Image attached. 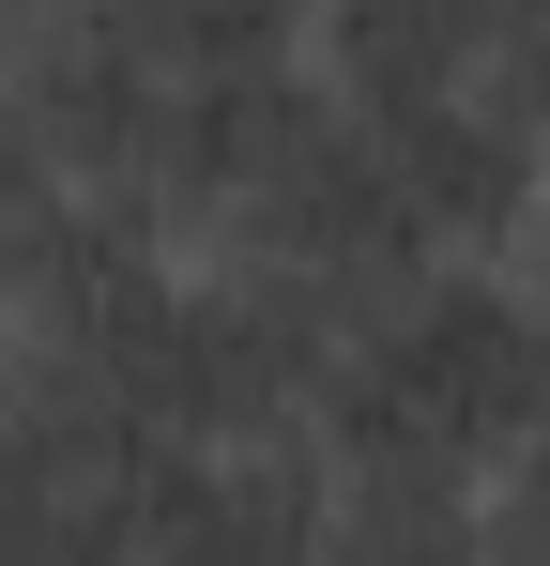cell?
Segmentation results:
<instances>
[{"mask_svg":"<svg viewBox=\"0 0 550 566\" xmlns=\"http://www.w3.org/2000/svg\"><path fill=\"white\" fill-rule=\"evenodd\" d=\"M550 368V276L413 261L352 322L306 444L337 474V552H489V460L520 444Z\"/></svg>","mask_w":550,"mask_h":566,"instance_id":"obj_1","label":"cell"},{"mask_svg":"<svg viewBox=\"0 0 550 566\" xmlns=\"http://www.w3.org/2000/svg\"><path fill=\"white\" fill-rule=\"evenodd\" d=\"M489 552H550V368H536V413H520V444L489 460Z\"/></svg>","mask_w":550,"mask_h":566,"instance_id":"obj_2","label":"cell"},{"mask_svg":"<svg viewBox=\"0 0 550 566\" xmlns=\"http://www.w3.org/2000/svg\"><path fill=\"white\" fill-rule=\"evenodd\" d=\"M31 15H46V0H0V31H31Z\"/></svg>","mask_w":550,"mask_h":566,"instance_id":"obj_3","label":"cell"}]
</instances>
